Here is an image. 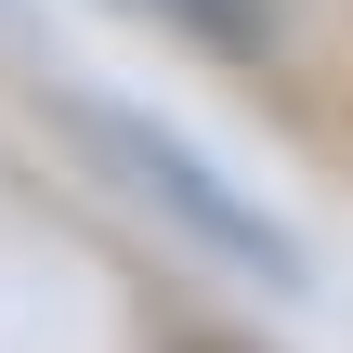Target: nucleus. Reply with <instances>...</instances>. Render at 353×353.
<instances>
[{
	"label": "nucleus",
	"instance_id": "1",
	"mask_svg": "<svg viewBox=\"0 0 353 353\" xmlns=\"http://www.w3.org/2000/svg\"><path fill=\"white\" fill-rule=\"evenodd\" d=\"M92 144H105V157H118V170L144 183V196H170V210H183V223H196V236H210L223 262H249V275H275V288L301 275V249H288V236H275L262 210H236V196H223V183H210V170H196V157H183L170 131H144V118H92Z\"/></svg>",
	"mask_w": 353,
	"mask_h": 353
},
{
	"label": "nucleus",
	"instance_id": "2",
	"mask_svg": "<svg viewBox=\"0 0 353 353\" xmlns=\"http://www.w3.org/2000/svg\"><path fill=\"white\" fill-rule=\"evenodd\" d=\"M170 26H196V39H249V0H157Z\"/></svg>",
	"mask_w": 353,
	"mask_h": 353
}]
</instances>
